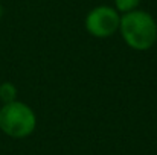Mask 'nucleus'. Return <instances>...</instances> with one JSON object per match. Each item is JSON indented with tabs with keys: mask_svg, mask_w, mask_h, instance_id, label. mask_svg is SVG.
Masks as SVG:
<instances>
[{
	"mask_svg": "<svg viewBox=\"0 0 157 155\" xmlns=\"http://www.w3.org/2000/svg\"><path fill=\"white\" fill-rule=\"evenodd\" d=\"M140 2L142 0H113V6L122 15V14H127V12L139 9Z\"/></svg>",
	"mask_w": 157,
	"mask_h": 155,
	"instance_id": "39448f33",
	"label": "nucleus"
},
{
	"mask_svg": "<svg viewBox=\"0 0 157 155\" xmlns=\"http://www.w3.org/2000/svg\"><path fill=\"white\" fill-rule=\"evenodd\" d=\"M117 32L131 50L147 52L157 43V21L153 14L144 9L122 14Z\"/></svg>",
	"mask_w": 157,
	"mask_h": 155,
	"instance_id": "f257e3e1",
	"label": "nucleus"
},
{
	"mask_svg": "<svg viewBox=\"0 0 157 155\" xmlns=\"http://www.w3.org/2000/svg\"><path fill=\"white\" fill-rule=\"evenodd\" d=\"M37 129L34 108L21 101L3 103L0 106V131L11 138H28Z\"/></svg>",
	"mask_w": 157,
	"mask_h": 155,
	"instance_id": "f03ea898",
	"label": "nucleus"
},
{
	"mask_svg": "<svg viewBox=\"0 0 157 155\" xmlns=\"http://www.w3.org/2000/svg\"><path fill=\"white\" fill-rule=\"evenodd\" d=\"M119 23L121 14L110 5H98L92 8L84 18L86 32L98 40L113 37L119 31Z\"/></svg>",
	"mask_w": 157,
	"mask_h": 155,
	"instance_id": "7ed1b4c3",
	"label": "nucleus"
},
{
	"mask_svg": "<svg viewBox=\"0 0 157 155\" xmlns=\"http://www.w3.org/2000/svg\"><path fill=\"white\" fill-rule=\"evenodd\" d=\"M0 2H2V0H0Z\"/></svg>",
	"mask_w": 157,
	"mask_h": 155,
	"instance_id": "0eeeda50",
	"label": "nucleus"
},
{
	"mask_svg": "<svg viewBox=\"0 0 157 155\" xmlns=\"http://www.w3.org/2000/svg\"><path fill=\"white\" fill-rule=\"evenodd\" d=\"M17 94H18L17 87L12 82L5 81L0 84V101H2V103H9L17 101Z\"/></svg>",
	"mask_w": 157,
	"mask_h": 155,
	"instance_id": "20e7f679",
	"label": "nucleus"
},
{
	"mask_svg": "<svg viewBox=\"0 0 157 155\" xmlns=\"http://www.w3.org/2000/svg\"><path fill=\"white\" fill-rule=\"evenodd\" d=\"M3 14H5V8H3V5H2V2H0V20L3 18Z\"/></svg>",
	"mask_w": 157,
	"mask_h": 155,
	"instance_id": "423d86ee",
	"label": "nucleus"
}]
</instances>
